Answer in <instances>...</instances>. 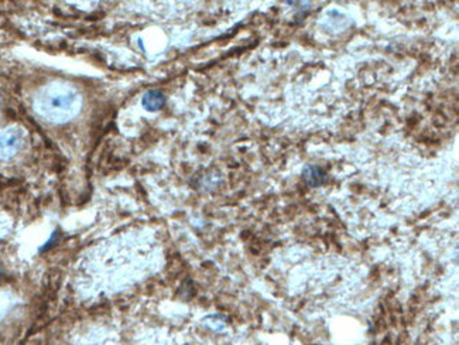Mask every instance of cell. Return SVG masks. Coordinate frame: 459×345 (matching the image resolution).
Returning a JSON list of instances; mask_svg holds the SVG:
<instances>
[{
    "mask_svg": "<svg viewBox=\"0 0 459 345\" xmlns=\"http://www.w3.org/2000/svg\"><path fill=\"white\" fill-rule=\"evenodd\" d=\"M303 177L305 184L312 187V188L322 186V184H325L328 181L327 171L322 167H320V166H315V164H310V166H307V167L304 168Z\"/></svg>",
    "mask_w": 459,
    "mask_h": 345,
    "instance_id": "6da1fadb",
    "label": "cell"
},
{
    "mask_svg": "<svg viewBox=\"0 0 459 345\" xmlns=\"http://www.w3.org/2000/svg\"><path fill=\"white\" fill-rule=\"evenodd\" d=\"M165 104V97L163 95V92L160 91H148L147 94L143 97V105L147 111H158L164 107Z\"/></svg>",
    "mask_w": 459,
    "mask_h": 345,
    "instance_id": "7a4b0ae2",
    "label": "cell"
},
{
    "mask_svg": "<svg viewBox=\"0 0 459 345\" xmlns=\"http://www.w3.org/2000/svg\"><path fill=\"white\" fill-rule=\"evenodd\" d=\"M57 240H58V230L52 232V236L50 238V240H47V242H45V245H44L43 248L40 249V252H45V250H48L51 246L55 245V242H57Z\"/></svg>",
    "mask_w": 459,
    "mask_h": 345,
    "instance_id": "3957f363",
    "label": "cell"
}]
</instances>
